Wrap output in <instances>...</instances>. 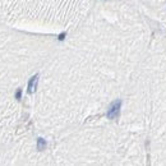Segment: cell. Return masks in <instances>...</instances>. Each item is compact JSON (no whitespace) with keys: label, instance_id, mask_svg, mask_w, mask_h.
<instances>
[{"label":"cell","instance_id":"obj_1","mask_svg":"<svg viewBox=\"0 0 166 166\" xmlns=\"http://www.w3.org/2000/svg\"><path fill=\"white\" fill-rule=\"evenodd\" d=\"M120 106H121V101L113 102V105L110 106L109 111H107V118L109 119H116V118H118L119 111H120Z\"/></svg>","mask_w":166,"mask_h":166},{"label":"cell","instance_id":"obj_2","mask_svg":"<svg viewBox=\"0 0 166 166\" xmlns=\"http://www.w3.org/2000/svg\"><path fill=\"white\" fill-rule=\"evenodd\" d=\"M37 81H39V77H37V76H33L32 78L29 79V82H28V92H29V93H32V92L36 90V84H37Z\"/></svg>","mask_w":166,"mask_h":166},{"label":"cell","instance_id":"obj_3","mask_svg":"<svg viewBox=\"0 0 166 166\" xmlns=\"http://www.w3.org/2000/svg\"><path fill=\"white\" fill-rule=\"evenodd\" d=\"M45 146H46L45 139L40 138V139H39V142H37V148H39V150H44V148H45Z\"/></svg>","mask_w":166,"mask_h":166},{"label":"cell","instance_id":"obj_4","mask_svg":"<svg viewBox=\"0 0 166 166\" xmlns=\"http://www.w3.org/2000/svg\"><path fill=\"white\" fill-rule=\"evenodd\" d=\"M21 95H22V91H21V90H18V91H17V93H15V97L18 98V100L21 98Z\"/></svg>","mask_w":166,"mask_h":166}]
</instances>
